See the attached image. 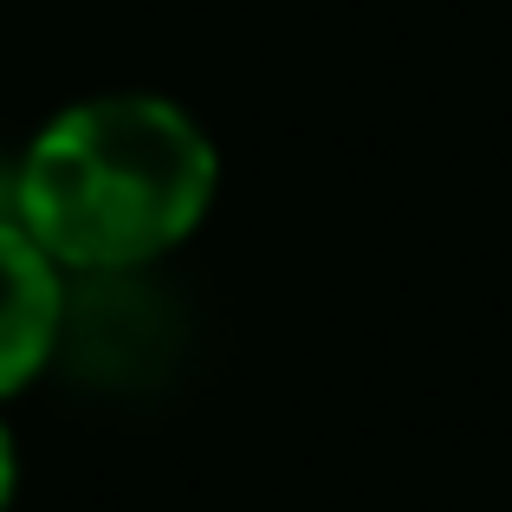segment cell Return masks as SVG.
<instances>
[{
    "label": "cell",
    "instance_id": "obj_1",
    "mask_svg": "<svg viewBox=\"0 0 512 512\" xmlns=\"http://www.w3.org/2000/svg\"><path fill=\"white\" fill-rule=\"evenodd\" d=\"M221 195V150L163 91H98L39 124L13 163V221L65 279L150 273Z\"/></svg>",
    "mask_w": 512,
    "mask_h": 512
},
{
    "label": "cell",
    "instance_id": "obj_2",
    "mask_svg": "<svg viewBox=\"0 0 512 512\" xmlns=\"http://www.w3.org/2000/svg\"><path fill=\"white\" fill-rule=\"evenodd\" d=\"M59 350H72L78 370H91L98 383H137L163 370V357L175 350V325L156 305V292H143V273L78 279L65 299Z\"/></svg>",
    "mask_w": 512,
    "mask_h": 512
},
{
    "label": "cell",
    "instance_id": "obj_4",
    "mask_svg": "<svg viewBox=\"0 0 512 512\" xmlns=\"http://www.w3.org/2000/svg\"><path fill=\"white\" fill-rule=\"evenodd\" d=\"M13 493H20V448H13V428L0 422V512H13Z\"/></svg>",
    "mask_w": 512,
    "mask_h": 512
},
{
    "label": "cell",
    "instance_id": "obj_3",
    "mask_svg": "<svg viewBox=\"0 0 512 512\" xmlns=\"http://www.w3.org/2000/svg\"><path fill=\"white\" fill-rule=\"evenodd\" d=\"M65 299H72V279L13 214H0V402L20 396L59 357Z\"/></svg>",
    "mask_w": 512,
    "mask_h": 512
}]
</instances>
